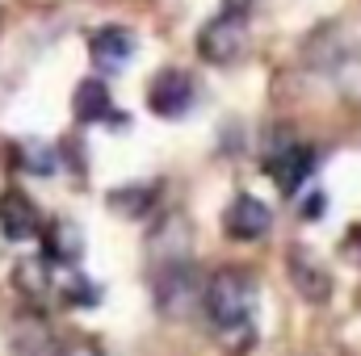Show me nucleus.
I'll return each mask as SVG.
<instances>
[{
	"label": "nucleus",
	"instance_id": "f257e3e1",
	"mask_svg": "<svg viewBox=\"0 0 361 356\" xmlns=\"http://www.w3.org/2000/svg\"><path fill=\"white\" fill-rule=\"evenodd\" d=\"M252 306H257V281L244 268H223V272L210 276V285H206V314H210V323L219 331L248 327Z\"/></svg>",
	"mask_w": 361,
	"mask_h": 356
},
{
	"label": "nucleus",
	"instance_id": "f03ea898",
	"mask_svg": "<svg viewBox=\"0 0 361 356\" xmlns=\"http://www.w3.org/2000/svg\"><path fill=\"white\" fill-rule=\"evenodd\" d=\"M244 46H248V25H244V13H231V8L206 21L197 34V55L206 63H235Z\"/></svg>",
	"mask_w": 361,
	"mask_h": 356
},
{
	"label": "nucleus",
	"instance_id": "7ed1b4c3",
	"mask_svg": "<svg viewBox=\"0 0 361 356\" xmlns=\"http://www.w3.org/2000/svg\"><path fill=\"white\" fill-rule=\"evenodd\" d=\"M193 101H197L193 76L180 72V68H164V72L152 80V89H147V105H152V113H156V117H169V122L185 117V113L193 109Z\"/></svg>",
	"mask_w": 361,
	"mask_h": 356
},
{
	"label": "nucleus",
	"instance_id": "20e7f679",
	"mask_svg": "<svg viewBox=\"0 0 361 356\" xmlns=\"http://www.w3.org/2000/svg\"><path fill=\"white\" fill-rule=\"evenodd\" d=\"M269 222H273L269 205H265L261 197H252V193H240V197L227 205V214H223V231H227V239H240V243L261 239V235L269 231Z\"/></svg>",
	"mask_w": 361,
	"mask_h": 356
},
{
	"label": "nucleus",
	"instance_id": "39448f33",
	"mask_svg": "<svg viewBox=\"0 0 361 356\" xmlns=\"http://www.w3.org/2000/svg\"><path fill=\"white\" fill-rule=\"evenodd\" d=\"M0 231H4L8 243H25V239H34L42 231V214L21 189H8L0 197Z\"/></svg>",
	"mask_w": 361,
	"mask_h": 356
},
{
	"label": "nucleus",
	"instance_id": "423d86ee",
	"mask_svg": "<svg viewBox=\"0 0 361 356\" xmlns=\"http://www.w3.org/2000/svg\"><path fill=\"white\" fill-rule=\"evenodd\" d=\"M89 55H92V68L97 72H122L126 63H130V55H135V34L130 30H122V25H105V30H97L89 42Z\"/></svg>",
	"mask_w": 361,
	"mask_h": 356
},
{
	"label": "nucleus",
	"instance_id": "0eeeda50",
	"mask_svg": "<svg viewBox=\"0 0 361 356\" xmlns=\"http://www.w3.org/2000/svg\"><path fill=\"white\" fill-rule=\"evenodd\" d=\"M315 172V151L302 143H286L277 155H269V180L281 193H298V184Z\"/></svg>",
	"mask_w": 361,
	"mask_h": 356
},
{
	"label": "nucleus",
	"instance_id": "6e6552de",
	"mask_svg": "<svg viewBox=\"0 0 361 356\" xmlns=\"http://www.w3.org/2000/svg\"><path fill=\"white\" fill-rule=\"evenodd\" d=\"M42 248H47V265H63V268H76L80 256H85V235L76 222L68 218H55L42 235Z\"/></svg>",
	"mask_w": 361,
	"mask_h": 356
},
{
	"label": "nucleus",
	"instance_id": "1a4fd4ad",
	"mask_svg": "<svg viewBox=\"0 0 361 356\" xmlns=\"http://www.w3.org/2000/svg\"><path fill=\"white\" fill-rule=\"evenodd\" d=\"M290 281L298 285V293H302L307 302H324V298L332 293L328 268L319 265L315 256H307V252H290Z\"/></svg>",
	"mask_w": 361,
	"mask_h": 356
},
{
	"label": "nucleus",
	"instance_id": "9d476101",
	"mask_svg": "<svg viewBox=\"0 0 361 356\" xmlns=\"http://www.w3.org/2000/svg\"><path fill=\"white\" fill-rule=\"evenodd\" d=\"M109 89L101 84V80H80L76 84V92H72V113H76V122H85V126H92V122H105L109 117Z\"/></svg>",
	"mask_w": 361,
	"mask_h": 356
},
{
	"label": "nucleus",
	"instance_id": "9b49d317",
	"mask_svg": "<svg viewBox=\"0 0 361 356\" xmlns=\"http://www.w3.org/2000/svg\"><path fill=\"white\" fill-rule=\"evenodd\" d=\"M152 197H156V184H130V189H114L109 205L126 218H143L152 210Z\"/></svg>",
	"mask_w": 361,
	"mask_h": 356
},
{
	"label": "nucleus",
	"instance_id": "f8f14e48",
	"mask_svg": "<svg viewBox=\"0 0 361 356\" xmlns=\"http://www.w3.org/2000/svg\"><path fill=\"white\" fill-rule=\"evenodd\" d=\"M59 298H63L68 306H97V302H101V285L89 281L80 268H68V276L59 281Z\"/></svg>",
	"mask_w": 361,
	"mask_h": 356
},
{
	"label": "nucleus",
	"instance_id": "ddd939ff",
	"mask_svg": "<svg viewBox=\"0 0 361 356\" xmlns=\"http://www.w3.org/2000/svg\"><path fill=\"white\" fill-rule=\"evenodd\" d=\"M17 160L30 177H55L59 160H55V147H42V143H21L17 147Z\"/></svg>",
	"mask_w": 361,
	"mask_h": 356
},
{
	"label": "nucleus",
	"instance_id": "4468645a",
	"mask_svg": "<svg viewBox=\"0 0 361 356\" xmlns=\"http://www.w3.org/2000/svg\"><path fill=\"white\" fill-rule=\"evenodd\" d=\"M324 210H328V197H324V193H311V197L302 201V218H324Z\"/></svg>",
	"mask_w": 361,
	"mask_h": 356
},
{
	"label": "nucleus",
	"instance_id": "2eb2a0df",
	"mask_svg": "<svg viewBox=\"0 0 361 356\" xmlns=\"http://www.w3.org/2000/svg\"><path fill=\"white\" fill-rule=\"evenodd\" d=\"M248 4H252V0H227V8H231V13H244Z\"/></svg>",
	"mask_w": 361,
	"mask_h": 356
}]
</instances>
